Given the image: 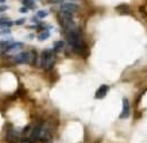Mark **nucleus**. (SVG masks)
Segmentation results:
<instances>
[{
	"label": "nucleus",
	"instance_id": "1",
	"mask_svg": "<svg viewBox=\"0 0 147 143\" xmlns=\"http://www.w3.org/2000/svg\"><path fill=\"white\" fill-rule=\"evenodd\" d=\"M66 37L69 42V44L71 46L74 52L78 54H84L85 51V43L82 39L80 33L77 31V29H74L70 31H66Z\"/></svg>",
	"mask_w": 147,
	"mask_h": 143
},
{
	"label": "nucleus",
	"instance_id": "2",
	"mask_svg": "<svg viewBox=\"0 0 147 143\" xmlns=\"http://www.w3.org/2000/svg\"><path fill=\"white\" fill-rule=\"evenodd\" d=\"M55 64V54L53 51L50 49H45L42 51L41 58H40V66L44 69H50L52 68Z\"/></svg>",
	"mask_w": 147,
	"mask_h": 143
},
{
	"label": "nucleus",
	"instance_id": "3",
	"mask_svg": "<svg viewBox=\"0 0 147 143\" xmlns=\"http://www.w3.org/2000/svg\"><path fill=\"white\" fill-rule=\"evenodd\" d=\"M78 5L75 2H62L60 5V10L62 12H68V13H75L78 10Z\"/></svg>",
	"mask_w": 147,
	"mask_h": 143
},
{
	"label": "nucleus",
	"instance_id": "4",
	"mask_svg": "<svg viewBox=\"0 0 147 143\" xmlns=\"http://www.w3.org/2000/svg\"><path fill=\"white\" fill-rule=\"evenodd\" d=\"M17 64H30V52H20L13 58Z\"/></svg>",
	"mask_w": 147,
	"mask_h": 143
},
{
	"label": "nucleus",
	"instance_id": "5",
	"mask_svg": "<svg viewBox=\"0 0 147 143\" xmlns=\"http://www.w3.org/2000/svg\"><path fill=\"white\" fill-rule=\"evenodd\" d=\"M129 114H130V106H129V101H128V99L123 98V100H122V111H121V114H120V118H121V119L128 118Z\"/></svg>",
	"mask_w": 147,
	"mask_h": 143
},
{
	"label": "nucleus",
	"instance_id": "6",
	"mask_svg": "<svg viewBox=\"0 0 147 143\" xmlns=\"http://www.w3.org/2000/svg\"><path fill=\"white\" fill-rule=\"evenodd\" d=\"M24 47V44L22 42H11L5 50V52H14V51H17L20 50L22 48Z\"/></svg>",
	"mask_w": 147,
	"mask_h": 143
},
{
	"label": "nucleus",
	"instance_id": "7",
	"mask_svg": "<svg viewBox=\"0 0 147 143\" xmlns=\"http://www.w3.org/2000/svg\"><path fill=\"white\" fill-rule=\"evenodd\" d=\"M108 91H109V86L108 85H101L98 90L96 91V93H95V98L96 99H102V98H104L107 94H108Z\"/></svg>",
	"mask_w": 147,
	"mask_h": 143
},
{
	"label": "nucleus",
	"instance_id": "8",
	"mask_svg": "<svg viewBox=\"0 0 147 143\" xmlns=\"http://www.w3.org/2000/svg\"><path fill=\"white\" fill-rule=\"evenodd\" d=\"M41 127H42V125H36L32 129V132H31V140H32V141H37V140H40Z\"/></svg>",
	"mask_w": 147,
	"mask_h": 143
},
{
	"label": "nucleus",
	"instance_id": "9",
	"mask_svg": "<svg viewBox=\"0 0 147 143\" xmlns=\"http://www.w3.org/2000/svg\"><path fill=\"white\" fill-rule=\"evenodd\" d=\"M14 23L13 22H10L9 19H0V27L1 29H8V27H10L11 25H13Z\"/></svg>",
	"mask_w": 147,
	"mask_h": 143
},
{
	"label": "nucleus",
	"instance_id": "10",
	"mask_svg": "<svg viewBox=\"0 0 147 143\" xmlns=\"http://www.w3.org/2000/svg\"><path fill=\"white\" fill-rule=\"evenodd\" d=\"M6 141H7V143H17V138L13 133L8 132L7 136H6Z\"/></svg>",
	"mask_w": 147,
	"mask_h": 143
},
{
	"label": "nucleus",
	"instance_id": "11",
	"mask_svg": "<svg viewBox=\"0 0 147 143\" xmlns=\"http://www.w3.org/2000/svg\"><path fill=\"white\" fill-rule=\"evenodd\" d=\"M118 12H120L121 14H126V13H128L129 10V7L127 5H125V3H122V5H120V6H118L117 8H115Z\"/></svg>",
	"mask_w": 147,
	"mask_h": 143
},
{
	"label": "nucleus",
	"instance_id": "12",
	"mask_svg": "<svg viewBox=\"0 0 147 143\" xmlns=\"http://www.w3.org/2000/svg\"><path fill=\"white\" fill-rule=\"evenodd\" d=\"M53 47H55V51H59L65 47V42L63 41H55L53 43Z\"/></svg>",
	"mask_w": 147,
	"mask_h": 143
},
{
	"label": "nucleus",
	"instance_id": "13",
	"mask_svg": "<svg viewBox=\"0 0 147 143\" xmlns=\"http://www.w3.org/2000/svg\"><path fill=\"white\" fill-rule=\"evenodd\" d=\"M30 64H32V65L36 64V52H35V50H32L30 52Z\"/></svg>",
	"mask_w": 147,
	"mask_h": 143
},
{
	"label": "nucleus",
	"instance_id": "14",
	"mask_svg": "<svg viewBox=\"0 0 147 143\" xmlns=\"http://www.w3.org/2000/svg\"><path fill=\"white\" fill-rule=\"evenodd\" d=\"M23 3L25 5L26 8H32V9L35 8V3L33 0H25V1H23Z\"/></svg>",
	"mask_w": 147,
	"mask_h": 143
},
{
	"label": "nucleus",
	"instance_id": "15",
	"mask_svg": "<svg viewBox=\"0 0 147 143\" xmlns=\"http://www.w3.org/2000/svg\"><path fill=\"white\" fill-rule=\"evenodd\" d=\"M49 36H50V33H49L48 31H44V32H42V33L38 35V40H40V41H44V40H47Z\"/></svg>",
	"mask_w": 147,
	"mask_h": 143
},
{
	"label": "nucleus",
	"instance_id": "16",
	"mask_svg": "<svg viewBox=\"0 0 147 143\" xmlns=\"http://www.w3.org/2000/svg\"><path fill=\"white\" fill-rule=\"evenodd\" d=\"M36 15H37V17L44 18V17H47V16H48V12H47V10H38Z\"/></svg>",
	"mask_w": 147,
	"mask_h": 143
},
{
	"label": "nucleus",
	"instance_id": "17",
	"mask_svg": "<svg viewBox=\"0 0 147 143\" xmlns=\"http://www.w3.org/2000/svg\"><path fill=\"white\" fill-rule=\"evenodd\" d=\"M20 143H34V141H32L31 138H24L20 140Z\"/></svg>",
	"mask_w": 147,
	"mask_h": 143
},
{
	"label": "nucleus",
	"instance_id": "18",
	"mask_svg": "<svg viewBox=\"0 0 147 143\" xmlns=\"http://www.w3.org/2000/svg\"><path fill=\"white\" fill-rule=\"evenodd\" d=\"M3 34H10V30L9 29H3L0 31V35H3Z\"/></svg>",
	"mask_w": 147,
	"mask_h": 143
},
{
	"label": "nucleus",
	"instance_id": "19",
	"mask_svg": "<svg viewBox=\"0 0 147 143\" xmlns=\"http://www.w3.org/2000/svg\"><path fill=\"white\" fill-rule=\"evenodd\" d=\"M24 23H25V18H20V19H18V20L15 22L16 25H22V24H24Z\"/></svg>",
	"mask_w": 147,
	"mask_h": 143
},
{
	"label": "nucleus",
	"instance_id": "20",
	"mask_svg": "<svg viewBox=\"0 0 147 143\" xmlns=\"http://www.w3.org/2000/svg\"><path fill=\"white\" fill-rule=\"evenodd\" d=\"M7 9H8L7 6H0V12H5V10H7Z\"/></svg>",
	"mask_w": 147,
	"mask_h": 143
},
{
	"label": "nucleus",
	"instance_id": "21",
	"mask_svg": "<svg viewBox=\"0 0 147 143\" xmlns=\"http://www.w3.org/2000/svg\"><path fill=\"white\" fill-rule=\"evenodd\" d=\"M27 9H28V8L23 7V8H20V9H19V12H20V13H26V12H27Z\"/></svg>",
	"mask_w": 147,
	"mask_h": 143
},
{
	"label": "nucleus",
	"instance_id": "22",
	"mask_svg": "<svg viewBox=\"0 0 147 143\" xmlns=\"http://www.w3.org/2000/svg\"><path fill=\"white\" fill-rule=\"evenodd\" d=\"M22 1H25V0H22Z\"/></svg>",
	"mask_w": 147,
	"mask_h": 143
}]
</instances>
